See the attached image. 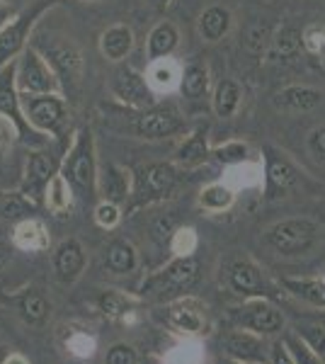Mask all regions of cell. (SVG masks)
I'll use <instances>...</instances> for the list:
<instances>
[{"mask_svg": "<svg viewBox=\"0 0 325 364\" xmlns=\"http://www.w3.org/2000/svg\"><path fill=\"white\" fill-rule=\"evenodd\" d=\"M321 228L309 216H292L272 224L265 231V243L279 257H304L316 248Z\"/></svg>", "mask_w": 325, "mask_h": 364, "instance_id": "cell-1", "label": "cell"}, {"mask_svg": "<svg viewBox=\"0 0 325 364\" xmlns=\"http://www.w3.org/2000/svg\"><path fill=\"white\" fill-rule=\"evenodd\" d=\"M41 56L49 61V66L54 68V73L61 80V87L66 95L73 97L80 90L82 83V56L73 44L66 42L61 37H49L39 39L37 44H32Z\"/></svg>", "mask_w": 325, "mask_h": 364, "instance_id": "cell-2", "label": "cell"}, {"mask_svg": "<svg viewBox=\"0 0 325 364\" xmlns=\"http://www.w3.org/2000/svg\"><path fill=\"white\" fill-rule=\"evenodd\" d=\"M63 178L70 190L82 199H90L95 187V158H92V134L90 129H80L73 149L63 163Z\"/></svg>", "mask_w": 325, "mask_h": 364, "instance_id": "cell-3", "label": "cell"}, {"mask_svg": "<svg viewBox=\"0 0 325 364\" xmlns=\"http://www.w3.org/2000/svg\"><path fill=\"white\" fill-rule=\"evenodd\" d=\"M17 87L22 95H51L61 87L54 68L32 44L22 51L20 61H17Z\"/></svg>", "mask_w": 325, "mask_h": 364, "instance_id": "cell-4", "label": "cell"}, {"mask_svg": "<svg viewBox=\"0 0 325 364\" xmlns=\"http://www.w3.org/2000/svg\"><path fill=\"white\" fill-rule=\"evenodd\" d=\"M51 5H56V0H37L32 8L25 10L22 15H17L13 22H8V25L0 29V70L27 49V37H29V32H32L34 22H37L39 17L44 15V10H49Z\"/></svg>", "mask_w": 325, "mask_h": 364, "instance_id": "cell-5", "label": "cell"}, {"mask_svg": "<svg viewBox=\"0 0 325 364\" xmlns=\"http://www.w3.org/2000/svg\"><path fill=\"white\" fill-rule=\"evenodd\" d=\"M180 173L173 163H151V166L141 168L136 175V204H149L156 199H165L175 192Z\"/></svg>", "mask_w": 325, "mask_h": 364, "instance_id": "cell-6", "label": "cell"}, {"mask_svg": "<svg viewBox=\"0 0 325 364\" xmlns=\"http://www.w3.org/2000/svg\"><path fill=\"white\" fill-rule=\"evenodd\" d=\"M221 352L233 364H270L272 345L252 331H230L221 340Z\"/></svg>", "mask_w": 325, "mask_h": 364, "instance_id": "cell-7", "label": "cell"}, {"mask_svg": "<svg viewBox=\"0 0 325 364\" xmlns=\"http://www.w3.org/2000/svg\"><path fill=\"white\" fill-rule=\"evenodd\" d=\"M22 109H25L27 122L37 132H58L66 122V100L56 92L51 95H25L22 97Z\"/></svg>", "mask_w": 325, "mask_h": 364, "instance_id": "cell-8", "label": "cell"}, {"mask_svg": "<svg viewBox=\"0 0 325 364\" xmlns=\"http://www.w3.org/2000/svg\"><path fill=\"white\" fill-rule=\"evenodd\" d=\"M238 311V326L245 328V331L257 333V336H277L284 328V316L267 296L245 299V304Z\"/></svg>", "mask_w": 325, "mask_h": 364, "instance_id": "cell-9", "label": "cell"}, {"mask_svg": "<svg viewBox=\"0 0 325 364\" xmlns=\"http://www.w3.org/2000/svg\"><path fill=\"white\" fill-rule=\"evenodd\" d=\"M112 95H114L119 102L129 105V107L136 109H149L156 102V95H153V87L149 83L146 75H141L139 70L132 66H122L112 78Z\"/></svg>", "mask_w": 325, "mask_h": 364, "instance_id": "cell-10", "label": "cell"}, {"mask_svg": "<svg viewBox=\"0 0 325 364\" xmlns=\"http://www.w3.org/2000/svg\"><path fill=\"white\" fill-rule=\"evenodd\" d=\"M17 63L10 61L8 66L0 70V114H5L10 122L15 124L17 134H20L22 139H32L37 136L34 134V127L27 122L25 117V109H22V97H17Z\"/></svg>", "mask_w": 325, "mask_h": 364, "instance_id": "cell-11", "label": "cell"}, {"mask_svg": "<svg viewBox=\"0 0 325 364\" xmlns=\"http://www.w3.org/2000/svg\"><path fill=\"white\" fill-rule=\"evenodd\" d=\"M262 173H265V195L267 197H282L299 180L297 166L284 154L272 149V146H265Z\"/></svg>", "mask_w": 325, "mask_h": 364, "instance_id": "cell-12", "label": "cell"}, {"mask_svg": "<svg viewBox=\"0 0 325 364\" xmlns=\"http://www.w3.org/2000/svg\"><path fill=\"white\" fill-rule=\"evenodd\" d=\"M199 279V260L194 255L177 257L175 262H170L168 267L161 272V277L156 282V289L163 296H177L190 291Z\"/></svg>", "mask_w": 325, "mask_h": 364, "instance_id": "cell-13", "label": "cell"}, {"mask_svg": "<svg viewBox=\"0 0 325 364\" xmlns=\"http://www.w3.org/2000/svg\"><path fill=\"white\" fill-rule=\"evenodd\" d=\"M182 119L175 107H149L136 119V134L141 139H168L182 132Z\"/></svg>", "mask_w": 325, "mask_h": 364, "instance_id": "cell-14", "label": "cell"}, {"mask_svg": "<svg viewBox=\"0 0 325 364\" xmlns=\"http://www.w3.org/2000/svg\"><path fill=\"white\" fill-rule=\"evenodd\" d=\"M228 287L243 299L267 296V282L262 277V269L250 260H235L228 267Z\"/></svg>", "mask_w": 325, "mask_h": 364, "instance_id": "cell-15", "label": "cell"}, {"mask_svg": "<svg viewBox=\"0 0 325 364\" xmlns=\"http://www.w3.org/2000/svg\"><path fill=\"white\" fill-rule=\"evenodd\" d=\"M323 102V92L313 85H287L272 97L275 109L287 114H304L313 112Z\"/></svg>", "mask_w": 325, "mask_h": 364, "instance_id": "cell-16", "label": "cell"}, {"mask_svg": "<svg viewBox=\"0 0 325 364\" xmlns=\"http://www.w3.org/2000/svg\"><path fill=\"white\" fill-rule=\"evenodd\" d=\"M168 323L170 328L185 336L206 333V306L197 299H182L168 309Z\"/></svg>", "mask_w": 325, "mask_h": 364, "instance_id": "cell-17", "label": "cell"}, {"mask_svg": "<svg viewBox=\"0 0 325 364\" xmlns=\"http://www.w3.org/2000/svg\"><path fill=\"white\" fill-rule=\"evenodd\" d=\"M233 27V15L226 5H209L197 20V32L206 44H218Z\"/></svg>", "mask_w": 325, "mask_h": 364, "instance_id": "cell-18", "label": "cell"}, {"mask_svg": "<svg viewBox=\"0 0 325 364\" xmlns=\"http://www.w3.org/2000/svg\"><path fill=\"white\" fill-rule=\"evenodd\" d=\"M56 178V161L46 154H32L27 161V175H25V195H32L34 199L41 197L44 187L51 185Z\"/></svg>", "mask_w": 325, "mask_h": 364, "instance_id": "cell-19", "label": "cell"}, {"mask_svg": "<svg viewBox=\"0 0 325 364\" xmlns=\"http://www.w3.org/2000/svg\"><path fill=\"white\" fill-rule=\"evenodd\" d=\"M180 44V32L173 22L163 20L151 29L149 39H146V56L149 61H161V58H170V54Z\"/></svg>", "mask_w": 325, "mask_h": 364, "instance_id": "cell-20", "label": "cell"}, {"mask_svg": "<svg viewBox=\"0 0 325 364\" xmlns=\"http://www.w3.org/2000/svg\"><path fill=\"white\" fill-rule=\"evenodd\" d=\"M134 49V32L127 25H114L110 29H105L102 37H100V51L107 61L119 63L124 61Z\"/></svg>", "mask_w": 325, "mask_h": 364, "instance_id": "cell-21", "label": "cell"}, {"mask_svg": "<svg viewBox=\"0 0 325 364\" xmlns=\"http://www.w3.org/2000/svg\"><path fill=\"white\" fill-rule=\"evenodd\" d=\"M240 102H243V87L233 78H221L214 87V97H211V107L218 119H230L238 112Z\"/></svg>", "mask_w": 325, "mask_h": 364, "instance_id": "cell-22", "label": "cell"}, {"mask_svg": "<svg viewBox=\"0 0 325 364\" xmlns=\"http://www.w3.org/2000/svg\"><path fill=\"white\" fill-rule=\"evenodd\" d=\"M54 267L58 272V277L63 282H73L85 267V252H82L78 240H63L61 245L56 248L54 255Z\"/></svg>", "mask_w": 325, "mask_h": 364, "instance_id": "cell-23", "label": "cell"}, {"mask_svg": "<svg viewBox=\"0 0 325 364\" xmlns=\"http://www.w3.org/2000/svg\"><path fill=\"white\" fill-rule=\"evenodd\" d=\"M211 149H209V129L206 127H199L192 136H187L182 141V146L177 149V163L185 168H197L202 163L209 161Z\"/></svg>", "mask_w": 325, "mask_h": 364, "instance_id": "cell-24", "label": "cell"}, {"mask_svg": "<svg viewBox=\"0 0 325 364\" xmlns=\"http://www.w3.org/2000/svg\"><path fill=\"white\" fill-rule=\"evenodd\" d=\"M282 287L299 301L309 304V306L325 309V279L313 277H284Z\"/></svg>", "mask_w": 325, "mask_h": 364, "instance_id": "cell-25", "label": "cell"}, {"mask_svg": "<svg viewBox=\"0 0 325 364\" xmlns=\"http://www.w3.org/2000/svg\"><path fill=\"white\" fill-rule=\"evenodd\" d=\"M209 68L204 63L194 61V63H187L182 68V78H180V92L185 95L187 100H202L209 90Z\"/></svg>", "mask_w": 325, "mask_h": 364, "instance_id": "cell-26", "label": "cell"}, {"mask_svg": "<svg viewBox=\"0 0 325 364\" xmlns=\"http://www.w3.org/2000/svg\"><path fill=\"white\" fill-rule=\"evenodd\" d=\"M136 262V248L129 240H112L107 245V252H105V265H107L110 272L114 274H129L134 272Z\"/></svg>", "mask_w": 325, "mask_h": 364, "instance_id": "cell-27", "label": "cell"}, {"mask_svg": "<svg viewBox=\"0 0 325 364\" xmlns=\"http://www.w3.org/2000/svg\"><path fill=\"white\" fill-rule=\"evenodd\" d=\"M304 49V29L294 25H282L272 34V54L282 58H292Z\"/></svg>", "mask_w": 325, "mask_h": 364, "instance_id": "cell-28", "label": "cell"}, {"mask_svg": "<svg viewBox=\"0 0 325 364\" xmlns=\"http://www.w3.org/2000/svg\"><path fill=\"white\" fill-rule=\"evenodd\" d=\"M235 202V190L223 182H214V185H206L199 195V207L204 211H226L233 207Z\"/></svg>", "mask_w": 325, "mask_h": 364, "instance_id": "cell-29", "label": "cell"}, {"mask_svg": "<svg viewBox=\"0 0 325 364\" xmlns=\"http://www.w3.org/2000/svg\"><path fill=\"white\" fill-rule=\"evenodd\" d=\"M182 70H177V66L170 58H161V61H151L149 68V83L153 90H173L177 85L180 87Z\"/></svg>", "mask_w": 325, "mask_h": 364, "instance_id": "cell-30", "label": "cell"}, {"mask_svg": "<svg viewBox=\"0 0 325 364\" xmlns=\"http://www.w3.org/2000/svg\"><path fill=\"white\" fill-rule=\"evenodd\" d=\"M100 185H102V192L105 197H107V202H119L129 195V178L124 170H119L117 166H112L107 163L102 170V175H100Z\"/></svg>", "mask_w": 325, "mask_h": 364, "instance_id": "cell-31", "label": "cell"}, {"mask_svg": "<svg viewBox=\"0 0 325 364\" xmlns=\"http://www.w3.org/2000/svg\"><path fill=\"white\" fill-rule=\"evenodd\" d=\"M216 161H221L223 166H245L250 161V146L245 144L243 139H230L223 141L211 149Z\"/></svg>", "mask_w": 325, "mask_h": 364, "instance_id": "cell-32", "label": "cell"}, {"mask_svg": "<svg viewBox=\"0 0 325 364\" xmlns=\"http://www.w3.org/2000/svg\"><path fill=\"white\" fill-rule=\"evenodd\" d=\"M15 243L22 245V248H29V250H39V248H46L49 243V236H46V228L39 224V221H22L15 231Z\"/></svg>", "mask_w": 325, "mask_h": 364, "instance_id": "cell-33", "label": "cell"}, {"mask_svg": "<svg viewBox=\"0 0 325 364\" xmlns=\"http://www.w3.org/2000/svg\"><path fill=\"white\" fill-rule=\"evenodd\" d=\"M297 336L325 362V326L323 323H299Z\"/></svg>", "mask_w": 325, "mask_h": 364, "instance_id": "cell-34", "label": "cell"}, {"mask_svg": "<svg viewBox=\"0 0 325 364\" xmlns=\"http://www.w3.org/2000/svg\"><path fill=\"white\" fill-rule=\"evenodd\" d=\"M20 311L27 323H41L46 318V314H49V304H46V299L41 294H27L20 301Z\"/></svg>", "mask_w": 325, "mask_h": 364, "instance_id": "cell-35", "label": "cell"}, {"mask_svg": "<svg viewBox=\"0 0 325 364\" xmlns=\"http://www.w3.org/2000/svg\"><path fill=\"white\" fill-rule=\"evenodd\" d=\"M70 185L66 182L63 175H56L49 185V207L54 211H63L70 207V195H68Z\"/></svg>", "mask_w": 325, "mask_h": 364, "instance_id": "cell-36", "label": "cell"}, {"mask_svg": "<svg viewBox=\"0 0 325 364\" xmlns=\"http://www.w3.org/2000/svg\"><path fill=\"white\" fill-rule=\"evenodd\" d=\"M284 343L289 345V350H292V355H294V360H297V364H325L321 357L313 352L309 345L301 340L297 333L294 336H287L284 338Z\"/></svg>", "mask_w": 325, "mask_h": 364, "instance_id": "cell-37", "label": "cell"}, {"mask_svg": "<svg viewBox=\"0 0 325 364\" xmlns=\"http://www.w3.org/2000/svg\"><path fill=\"white\" fill-rule=\"evenodd\" d=\"M170 245H173V250L180 257L192 255L194 248H197V231H194V228H177L173 233V243Z\"/></svg>", "mask_w": 325, "mask_h": 364, "instance_id": "cell-38", "label": "cell"}, {"mask_svg": "<svg viewBox=\"0 0 325 364\" xmlns=\"http://www.w3.org/2000/svg\"><path fill=\"white\" fill-rule=\"evenodd\" d=\"M25 214H29V204L25 199L15 195H0V216L3 219H20Z\"/></svg>", "mask_w": 325, "mask_h": 364, "instance_id": "cell-39", "label": "cell"}, {"mask_svg": "<svg viewBox=\"0 0 325 364\" xmlns=\"http://www.w3.org/2000/svg\"><path fill=\"white\" fill-rule=\"evenodd\" d=\"M325 46V25H309L304 27V49L311 56H321Z\"/></svg>", "mask_w": 325, "mask_h": 364, "instance_id": "cell-40", "label": "cell"}, {"mask_svg": "<svg viewBox=\"0 0 325 364\" xmlns=\"http://www.w3.org/2000/svg\"><path fill=\"white\" fill-rule=\"evenodd\" d=\"M100 309L107 316H122L124 311H129V299L117 294V291H107V294L100 296Z\"/></svg>", "mask_w": 325, "mask_h": 364, "instance_id": "cell-41", "label": "cell"}, {"mask_svg": "<svg viewBox=\"0 0 325 364\" xmlns=\"http://www.w3.org/2000/svg\"><path fill=\"white\" fill-rule=\"evenodd\" d=\"M122 214H119V207H117L114 202H102L97 204L95 209V221L102 228H114L117 224H119Z\"/></svg>", "mask_w": 325, "mask_h": 364, "instance_id": "cell-42", "label": "cell"}, {"mask_svg": "<svg viewBox=\"0 0 325 364\" xmlns=\"http://www.w3.org/2000/svg\"><path fill=\"white\" fill-rule=\"evenodd\" d=\"M267 42L272 44V34H270V27L267 25H255V27H250V32H247V39H245V44H247V49L250 51H265V46H267Z\"/></svg>", "mask_w": 325, "mask_h": 364, "instance_id": "cell-43", "label": "cell"}, {"mask_svg": "<svg viewBox=\"0 0 325 364\" xmlns=\"http://www.w3.org/2000/svg\"><path fill=\"white\" fill-rule=\"evenodd\" d=\"M139 357H136V350L132 345H112L110 352H107V364H136Z\"/></svg>", "mask_w": 325, "mask_h": 364, "instance_id": "cell-44", "label": "cell"}, {"mask_svg": "<svg viewBox=\"0 0 325 364\" xmlns=\"http://www.w3.org/2000/svg\"><path fill=\"white\" fill-rule=\"evenodd\" d=\"M309 151H311V156L316 158L318 166L325 168V124L318 127V129H313V132H311V136H309Z\"/></svg>", "mask_w": 325, "mask_h": 364, "instance_id": "cell-45", "label": "cell"}, {"mask_svg": "<svg viewBox=\"0 0 325 364\" xmlns=\"http://www.w3.org/2000/svg\"><path fill=\"white\" fill-rule=\"evenodd\" d=\"M270 364H297V360H294L292 350H289V345L284 343V340H277V343H272Z\"/></svg>", "mask_w": 325, "mask_h": 364, "instance_id": "cell-46", "label": "cell"}, {"mask_svg": "<svg viewBox=\"0 0 325 364\" xmlns=\"http://www.w3.org/2000/svg\"><path fill=\"white\" fill-rule=\"evenodd\" d=\"M8 17H10V8L5 5V0H0V29L8 25Z\"/></svg>", "mask_w": 325, "mask_h": 364, "instance_id": "cell-47", "label": "cell"}, {"mask_svg": "<svg viewBox=\"0 0 325 364\" xmlns=\"http://www.w3.org/2000/svg\"><path fill=\"white\" fill-rule=\"evenodd\" d=\"M8 260H10V248L5 243H0V269L8 265Z\"/></svg>", "mask_w": 325, "mask_h": 364, "instance_id": "cell-48", "label": "cell"}, {"mask_svg": "<svg viewBox=\"0 0 325 364\" xmlns=\"http://www.w3.org/2000/svg\"><path fill=\"white\" fill-rule=\"evenodd\" d=\"M146 3H149L151 8H156V10H165L170 3H173V0H146Z\"/></svg>", "mask_w": 325, "mask_h": 364, "instance_id": "cell-49", "label": "cell"}, {"mask_svg": "<svg viewBox=\"0 0 325 364\" xmlns=\"http://www.w3.org/2000/svg\"><path fill=\"white\" fill-rule=\"evenodd\" d=\"M3 364H27V360H25V357H20V355H10Z\"/></svg>", "mask_w": 325, "mask_h": 364, "instance_id": "cell-50", "label": "cell"}, {"mask_svg": "<svg viewBox=\"0 0 325 364\" xmlns=\"http://www.w3.org/2000/svg\"><path fill=\"white\" fill-rule=\"evenodd\" d=\"M318 58H321V61H323V66H325V46H323V51H321V56H318Z\"/></svg>", "mask_w": 325, "mask_h": 364, "instance_id": "cell-51", "label": "cell"}, {"mask_svg": "<svg viewBox=\"0 0 325 364\" xmlns=\"http://www.w3.org/2000/svg\"><path fill=\"white\" fill-rule=\"evenodd\" d=\"M5 362V352H3V348H0V364Z\"/></svg>", "mask_w": 325, "mask_h": 364, "instance_id": "cell-52", "label": "cell"}]
</instances>
